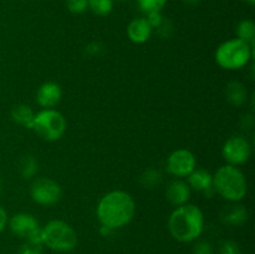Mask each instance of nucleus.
I'll use <instances>...</instances> for the list:
<instances>
[{"label": "nucleus", "mask_w": 255, "mask_h": 254, "mask_svg": "<svg viewBox=\"0 0 255 254\" xmlns=\"http://www.w3.org/2000/svg\"><path fill=\"white\" fill-rule=\"evenodd\" d=\"M213 188L224 199L239 202L247 196L248 183L243 172L237 166H222L213 176Z\"/></svg>", "instance_id": "7ed1b4c3"}, {"label": "nucleus", "mask_w": 255, "mask_h": 254, "mask_svg": "<svg viewBox=\"0 0 255 254\" xmlns=\"http://www.w3.org/2000/svg\"><path fill=\"white\" fill-rule=\"evenodd\" d=\"M166 197L173 206H183L191 198V187L181 179H174L167 187Z\"/></svg>", "instance_id": "f8f14e48"}, {"label": "nucleus", "mask_w": 255, "mask_h": 254, "mask_svg": "<svg viewBox=\"0 0 255 254\" xmlns=\"http://www.w3.org/2000/svg\"><path fill=\"white\" fill-rule=\"evenodd\" d=\"M32 201L41 206H52L61 198V187L56 181L46 177L36 178L30 187Z\"/></svg>", "instance_id": "6e6552de"}, {"label": "nucleus", "mask_w": 255, "mask_h": 254, "mask_svg": "<svg viewBox=\"0 0 255 254\" xmlns=\"http://www.w3.org/2000/svg\"><path fill=\"white\" fill-rule=\"evenodd\" d=\"M146 20L148 21V24L151 25V27H159L161 24L163 22V16H162L161 11H152L147 14Z\"/></svg>", "instance_id": "bb28decb"}, {"label": "nucleus", "mask_w": 255, "mask_h": 254, "mask_svg": "<svg viewBox=\"0 0 255 254\" xmlns=\"http://www.w3.org/2000/svg\"><path fill=\"white\" fill-rule=\"evenodd\" d=\"M252 56L253 46L238 37L221 44L216 51L217 64L226 70H239L247 66Z\"/></svg>", "instance_id": "39448f33"}, {"label": "nucleus", "mask_w": 255, "mask_h": 254, "mask_svg": "<svg viewBox=\"0 0 255 254\" xmlns=\"http://www.w3.org/2000/svg\"><path fill=\"white\" fill-rule=\"evenodd\" d=\"M168 229L171 236L181 243L194 242L203 233V212L194 204L177 207L169 216Z\"/></svg>", "instance_id": "f03ea898"}, {"label": "nucleus", "mask_w": 255, "mask_h": 254, "mask_svg": "<svg viewBox=\"0 0 255 254\" xmlns=\"http://www.w3.org/2000/svg\"><path fill=\"white\" fill-rule=\"evenodd\" d=\"M20 172H21L24 178H31L37 172V162L34 157L27 156L24 157L20 163Z\"/></svg>", "instance_id": "aec40b11"}, {"label": "nucleus", "mask_w": 255, "mask_h": 254, "mask_svg": "<svg viewBox=\"0 0 255 254\" xmlns=\"http://www.w3.org/2000/svg\"><path fill=\"white\" fill-rule=\"evenodd\" d=\"M152 35V27L146 17H136L127 26V36L134 44H144Z\"/></svg>", "instance_id": "ddd939ff"}, {"label": "nucleus", "mask_w": 255, "mask_h": 254, "mask_svg": "<svg viewBox=\"0 0 255 254\" xmlns=\"http://www.w3.org/2000/svg\"><path fill=\"white\" fill-rule=\"evenodd\" d=\"M42 244L55 252H71L76 248L77 233L66 222L54 219L41 228Z\"/></svg>", "instance_id": "20e7f679"}, {"label": "nucleus", "mask_w": 255, "mask_h": 254, "mask_svg": "<svg viewBox=\"0 0 255 254\" xmlns=\"http://www.w3.org/2000/svg\"><path fill=\"white\" fill-rule=\"evenodd\" d=\"M7 224V213L1 206H0V233L5 229Z\"/></svg>", "instance_id": "cd10ccee"}, {"label": "nucleus", "mask_w": 255, "mask_h": 254, "mask_svg": "<svg viewBox=\"0 0 255 254\" xmlns=\"http://www.w3.org/2000/svg\"><path fill=\"white\" fill-rule=\"evenodd\" d=\"M87 2H89V7L91 9V11L99 16H106L114 7L112 0H87Z\"/></svg>", "instance_id": "6ab92c4d"}, {"label": "nucleus", "mask_w": 255, "mask_h": 254, "mask_svg": "<svg viewBox=\"0 0 255 254\" xmlns=\"http://www.w3.org/2000/svg\"><path fill=\"white\" fill-rule=\"evenodd\" d=\"M223 157L232 166H239L249 161L252 156V146L247 138L242 136L229 137L223 146Z\"/></svg>", "instance_id": "9d476101"}, {"label": "nucleus", "mask_w": 255, "mask_h": 254, "mask_svg": "<svg viewBox=\"0 0 255 254\" xmlns=\"http://www.w3.org/2000/svg\"><path fill=\"white\" fill-rule=\"evenodd\" d=\"M159 181H161V174H159L158 171H154V169H148L142 177V183H143V186L148 187V188H152L153 186L158 184Z\"/></svg>", "instance_id": "4be33fe9"}, {"label": "nucleus", "mask_w": 255, "mask_h": 254, "mask_svg": "<svg viewBox=\"0 0 255 254\" xmlns=\"http://www.w3.org/2000/svg\"><path fill=\"white\" fill-rule=\"evenodd\" d=\"M67 122L61 112L54 109H44L35 114L32 129L45 141H57L66 132Z\"/></svg>", "instance_id": "423d86ee"}, {"label": "nucleus", "mask_w": 255, "mask_h": 254, "mask_svg": "<svg viewBox=\"0 0 255 254\" xmlns=\"http://www.w3.org/2000/svg\"><path fill=\"white\" fill-rule=\"evenodd\" d=\"M188 186L206 193L213 189V176L206 169H194L188 176Z\"/></svg>", "instance_id": "4468645a"}, {"label": "nucleus", "mask_w": 255, "mask_h": 254, "mask_svg": "<svg viewBox=\"0 0 255 254\" xmlns=\"http://www.w3.org/2000/svg\"><path fill=\"white\" fill-rule=\"evenodd\" d=\"M219 254H242L238 244L233 241H224L219 248Z\"/></svg>", "instance_id": "393cba45"}, {"label": "nucleus", "mask_w": 255, "mask_h": 254, "mask_svg": "<svg viewBox=\"0 0 255 254\" xmlns=\"http://www.w3.org/2000/svg\"><path fill=\"white\" fill-rule=\"evenodd\" d=\"M167 0H138L139 9L148 14L152 11H161L166 5Z\"/></svg>", "instance_id": "412c9836"}, {"label": "nucleus", "mask_w": 255, "mask_h": 254, "mask_svg": "<svg viewBox=\"0 0 255 254\" xmlns=\"http://www.w3.org/2000/svg\"><path fill=\"white\" fill-rule=\"evenodd\" d=\"M196 157L189 149L179 148L172 152L167 158V171L172 176L188 177L196 169Z\"/></svg>", "instance_id": "1a4fd4ad"}, {"label": "nucleus", "mask_w": 255, "mask_h": 254, "mask_svg": "<svg viewBox=\"0 0 255 254\" xmlns=\"http://www.w3.org/2000/svg\"><path fill=\"white\" fill-rule=\"evenodd\" d=\"M67 7L74 14H81L89 7V2H87V0H69Z\"/></svg>", "instance_id": "b1692460"}, {"label": "nucleus", "mask_w": 255, "mask_h": 254, "mask_svg": "<svg viewBox=\"0 0 255 254\" xmlns=\"http://www.w3.org/2000/svg\"><path fill=\"white\" fill-rule=\"evenodd\" d=\"M246 2H248L249 5H254L255 4V0H244Z\"/></svg>", "instance_id": "c756f323"}, {"label": "nucleus", "mask_w": 255, "mask_h": 254, "mask_svg": "<svg viewBox=\"0 0 255 254\" xmlns=\"http://www.w3.org/2000/svg\"><path fill=\"white\" fill-rule=\"evenodd\" d=\"M226 94L227 99L234 106H242L247 101V96H248L246 86L239 81L229 82L228 86H227Z\"/></svg>", "instance_id": "dca6fc26"}, {"label": "nucleus", "mask_w": 255, "mask_h": 254, "mask_svg": "<svg viewBox=\"0 0 255 254\" xmlns=\"http://www.w3.org/2000/svg\"><path fill=\"white\" fill-rule=\"evenodd\" d=\"M237 34H238V39L244 40L252 46H254L255 25L252 20H242L237 27Z\"/></svg>", "instance_id": "a211bd4d"}, {"label": "nucleus", "mask_w": 255, "mask_h": 254, "mask_svg": "<svg viewBox=\"0 0 255 254\" xmlns=\"http://www.w3.org/2000/svg\"><path fill=\"white\" fill-rule=\"evenodd\" d=\"M62 90L56 82H45L36 92V101L44 109H52L60 102Z\"/></svg>", "instance_id": "9b49d317"}, {"label": "nucleus", "mask_w": 255, "mask_h": 254, "mask_svg": "<svg viewBox=\"0 0 255 254\" xmlns=\"http://www.w3.org/2000/svg\"><path fill=\"white\" fill-rule=\"evenodd\" d=\"M9 228L11 233L17 238L26 239L27 242H32V243L42 244L41 228H40L37 219L32 214H15L9 221Z\"/></svg>", "instance_id": "0eeeda50"}, {"label": "nucleus", "mask_w": 255, "mask_h": 254, "mask_svg": "<svg viewBox=\"0 0 255 254\" xmlns=\"http://www.w3.org/2000/svg\"><path fill=\"white\" fill-rule=\"evenodd\" d=\"M11 119L12 121L16 122L17 125L26 128H32V124H34L35 112L32 109L27 105L20 104L12 107L11 110Z\"/></svg>", "instance_id": "2eb2a0df"}, {"label": "nucleus", "mask_w": 255, "mask_h": 254, "mask_svg": "<svg viewBox=\"0 0 255 254\" xmlns=\"http://www.w3.org/2000/svg\"><path fill=\"white\" fill-rule=\"evenodd\" d=\"M19 254H42V244L26 241L19 249Z\"/></svg>", "instance_id": "5701e85b"}, {"label": "nucleus", "mask_w": 255, "mask_h": 254, "mask_svg": "<svg viewBox=\"0 0 255 254\" xmlns=\"http://www.w3.org/2000/svg\"><path fill=\"white\" fill-rule=\"evenodd\" d=\"M136 212L133 198L125 191H112L105 194L97 206V218L101 226L119 229L132 221Z\"/></svg>", "instance_id": "f257e3e1"}, {"label": "nucleus", "mask_w": 255, "mask_h": 254, "mask_svg": "<svg viewBox=\"0 0 255 254\" xmlns=\"http://www.w3.org/2000/svg\"><path fill=\"white\" fill-rule=\"evenodd\" d=\"M248 219V212L244 206H233L224 216V222L231 226H242Z\"/></svg>", "instance_id": "f3484780"}, {"label": "nucleus", "mask_w": 255, "mask_h": 254, "mask_svg": "<svg viewBox=\"0 0 255 254\" xmlns=\"http://www.w3.org/2000/svg\"><path fill=\"white\" fill-rule=\"evenodd\" d=\"M192 254H214L213 246L207 241H201L193 247Z\"/></svg>", "instance_id": "a878e982"}, {"label": "nucleus", "mask_w": 255, "mask_h": 254, "mask_svg": "<svg viewBox=\"0 0 255 254\" xmlns=\"http://www.w3.org/2000/svg\"><path fill=\"white\" fill-rule=\"evenodd\" d=\"M183 1L188 5H197L201 0H183Z\"/></svg>", "instance_id": "c85d7f7f"}]
</instances>
